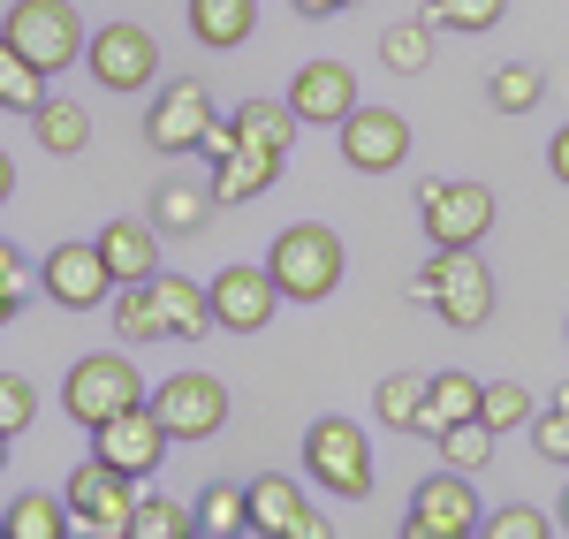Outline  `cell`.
Segmentation results:
<instances>
[{
    "instance_id": "obj_1",
    "label": "cell",
    "mask_w": 569,
    "mask_h": 539,
    "mask_svg": "<svg viewBox=\"0 0 569 539\" xmlns=\"http://www.w3.org/2000/svg\"><path fill=\"white\" fill-rule=\"evenodd\" d=\"M342 236L335 228H319V221H297V228H281L273 236V251H266V273L281 281V297L289 305H327L335 289H342Z\"/></svg>"
},
{
    "instance_id": "obj_2",
    "label": "cell",
    "mask_w": 569,
    "mask_h": 539,
    "mask_svg": "<svg viewBox=\"0 0 569 539\" xmlns=\"http://www.w3.org/2000/svg\"><path fill=\"white\" fill-rule=\"evenodd\" d=\"M410 297L418 305H433L448 327H486L493 319V273H486V259H479V243L471 251H433L426 267L410 273Z\"/></svg>"
},
{
    "instance_id": "obj_3",
    "label": "cell",
    "mask_w": 569,
    "mask_h": 539,
    "mask_svg": "<svg viewBox=\"0 0 569 539\" xmlns=\"http://www.w3.org/2000/svg\"><path fill=\"white\" fill-rule=\"evenodd\" d=\"M0 39L16 46L31 69L61 77V69H77V61H84L91 31H84V16H77L69 0H16V8L0 16Z\"/></svg>"
},
{
    "instance_id": "obj_4",
    "label": "cell",
    "mask_w": 569,
    "mask_h": 539,
    "mask_svg": "<svg viewBox=\"0 0 569 539\" xmlns=\"http://www.w3.org/2000/svg\"><path fill=\"white\" fill-rule=\"evenodd\" d=\"M305 471H311V487H319V495L365 501V495H372V441L357 433L350 418H311V433H305Z\"/></svg>"
},
{
    "instance_id": "obj_5",
    "label": "cell",
    "mask_w": 569,
    "mask_h": 539,
    "mask_svg": "<svg viewBox=\"0 0 569 539\" xmlns=\"http://www.w3.org/2000/svg\"><path fill=\"white\" fill-rule=\"evenodd\" d=\"M152 388L137 380V365L130 358H107V350H91V358H77L69 365V380H61V410L77 418V426H107L114 410H130V403H144Z\"/></svg>"
},
{
    "instance_id": "obj_6",
    "label": "cell",
    "mask_w": 569,
    "mask_h": 539,
    "mask_svg": "<svg viewBox=\"0 0 569 539\" xmlns=\"http://www.w3.org/2000/svg\"><path fill=\"white\" fill-rule=\"evenodd\" d=\"M61 501H69L77 532H91V539H130V517H137V479L91 456V463H77V471H69Z\"/></svg>"
},
{
    "instance_id": "obj_7",
    "label": "cell",
    "mask_w": 569,
    "mask_h": 539,
    "mask_svg": "<svg viewBox=\"0 0 569 539\" xmlns=\"http://www.w3.org/2000/svg\"><path fill=\"white\" fill-rule=\"evenodd\" d=\"M418 228L433 251H471L493 228V190L486 182H426L418 190Z\"/></svg>"
},
{
    "instance_id": "obj_8",
    "label": "cell",
    "mask_w": 569,
    "mask_h": 539,
    "mask_svg": "<svg viewBox=\"0 0 569 539\" xmlns=\"http://www.w3.org/2000/svg\"><path fill=\"white\" fill-rule=\"evenodd\" d=\"M144 403L160 410L168 441H213L228 426V380H213V372H168Z\"/></svg>"
},
{
    "instance_id": "obj_9",
    "label": "cell",
    "mask_w": 569,
    "mask_h": 539,
    "mask_svg": "<svg viewBox=\"0 0 569 539\" xmlns=\"http://www.w3.org/2000/svg\"><path fill=\"white\" fill-rule=\"evenodd\" d=\"M471 532H479V495H471V471H433V479L410 495L402 539H471Z\"/></svg>"
},
{
    "instance_id": "obj_10",
    "label": "cell",
    "mask_w": 569,
    "mask_h": 539,
    "mask_svg": "<svg viewBox=\"0 0 569 539\" xmlns=\"http://www.w3.org/2000/svg\"><path fill=\"white\" fill-rule=\"evenodd\" d=\"M213 130V91L198 77H168V91L144 107V144L152 152H198Z\"/></svg>"
},
{
    "instance_id": "obj_11",
    "label": "cell",
    "mask_w": 569,
    "mask_h": 539,
    "mask_svg": "<svg viewBox=\"0 0 569 539\" xmlns=\"http://www.w3.org/2000/svg\"><path fill=\"white\" fill-rule=\"evenodd\" d=\"M91 456L114 463V471H130V479H152L160 456H168V426H160V410H152V403L114 410L107 426H91Z\"/></svg>"
},
{
    "instance_id": "obj_12",
    "label": "cell",
    "mask_w": 569,
    "mask_h": 539,
    "mask_svg": "<svg viewBox=\"0 0 569 539\" xmlns=\"http://www.w3.org/2000/svg\"><path fill=\"white\" fill-rule=\"evenodd\" d=\"M84 69H91V84H107V91H144L160 77V46H152L144 23H107V31H91Z\"/></svg>"
},
{
    "instance_id": "obj_13",
    "label": "cell",
    "mask_w": 569,
    "mask_h": 539,
    "mask_svg": "<svg viewBox=\"0 0 569 539\" xmlns=\"http://www.w3.org/2000/svg\"><path fill=\"white\" fill-rule=\"evenodd\" d=\"M342 160H350L357 176H395L410 160V122L395 107H365L357 99L350 122H342Z\"/></svg>"
},
{
    "instance_id": "obj_14",
    "label": "cell",
    "mask_w": 569,
    "mask_h": 539,
    "mask_svg": "<svg viewBox=\"0 0 569 539\" xmlns=\"http://www.w3.org/2000/svg\"><path fill=\"white\" fill-rule=\"evenodd\" d=\"M39 289L61 305V312H91V305H107L114 267L99 259V243H53L46 267H39Z\"/></svg>"
},
{
    "instance_id": "obj_15",
    "label": "cell",
    "mask_w": 569,
    "mask_h": 539,
    "mask_svg": "<svg viewBox=\"0 0 569 539\" xmlns=\"http://www.w3.org/2000/svg\"><path fill=\"white\" fill-rule=\"evenodd\" d=\"M206 297H213V327L259 335L266 319H273V305H281V281L266 267H220L213 281H206Z\"/></svg>"
},
{
    "instance_id": "obj_16",
    "label": "cell",
    "mask_w": 569,
    "mask_h": 539,
    "mask_svg": "<svg viewBox=\"0 0 569 539\" xmlns=\"http://www.w3.org/2000/svg\"><path fill=\"white\" fill-rule=\"evenodd\" d=\"M251 532L266 539H327V517L305 501V487L289 471H266L251 479Z\"/></svg>"
},
{
    "instance_id": "obj_17",
    "label": "cell",
    "mask_w": 569,
    "mask_h": 539,
    "mask_svg": "<svg viewBox=\"0 0 569 539\" xmlns=\"http://www.w3.org/2000/svg\"><path fill=\"white\" fill-rule=\"evenodd\" d=\"M357 107V77L350 61H305L297 77H289V114L297 122H319V130H342Z\"/></svg>"
},
{
    "instance_id": "obj_18",
    "label": "cell",
    "mask_w": 569,
    "mask_h": 539,
    "mask_svg": "<svg viewBox=\"0 0 569 539\" xmlns=\"http://www.w3.org/2000/svg\"><path fill=\"white\" fill-rule=\"evenodd\" d=\"M281 160H289V152H266V144H251V137L236 130V152H228V160H213V198H220V206H243V198L273 190Z\"/></svg>"
},
{
    "instance_id": "obj_19",
    "label": "cell",
    "mask_w": 569,
    "mask_h": 539,
    "mask_svg": "<svg viewBox=\"0 0 569 539\" xmlns=\"http://www.w3.org/2000/svg\"><path fill=\"white\" fill-rule=\"evenodd\" d=\"M152 312H160V335H176V342L213 335V297L182 273H152Z\"/></svg>"
},
{
    "instance_id": "obj_20",
    "label": "cell",
    "mask_w": 569,
    "mask_h": 539,
    "mask_svg": "<svg viewBox=\"0 0 569 539\" xmlns=\"http://www.w3.org/2000/svg\"><path fill=\"white\" fill-rule=\"evenodd\" d=\"M479 396H486V380H471V372H426V418H418V433L440 441L448 426L479 418Z\"/></svg>"
},
{
    "instance_id": "obj_21",
    "label": "cell",
    "mask_w": 569,
    "mask_h": 539,
    "mask_svg": "<svg viewBox=\"0 0 569 539\" xmlns=\"http://www.w3.org/2000/svg\"><path fill=\"white\" fill-rule=\"evenodd\" d=\"M91 243H99V259L114 267V281H152V273H160V243H152L144 221H107Z\"/></svg>"
},
{
    "instance_id": "obj_22",
    "label": "cell",
    "mask_w": 569,
    "mask_h": 539,
    "mask_svg": "<svg viewBox=\"0 0 569 539\" xmlns=\"http://www.w3.org/2000/svg\"><path fill=\"white\" fill-rule=\"evenodd\" d=\"M190 31H198V46L228 53L259 31V0H190Z\"/></svg>"
},
{
    "instance_id": "obj_23",
    "label": "cell",
    "mask_w": 569,
    "mask_h": 539,
    "mask_svg": "<svg viewBox=\"0 0 569 539\" xmlns=\"http://www.w3.org/2000/svg\"><path fill=\"white\" fill-rule=\"evenodd\" d=\"M213 182H160L152 190V221L168 228V236H198V228L213 221Z\"/></svg>"
},
{
    "instance_id": "obj_24",
    "label": "cell",
    "mask_w": 569,
    "mask_h": 539,
    "mask_svg": "<svg viewBox=\"0 0 569 539\" xmlns=\"http://www.w3.org/2000/svg\"><path fill=\"white\" fill-rule=\"evenodd\" d=\"M31 137H39L46 152H61V160H69V152H84V144H91V114L77 107V99H53V91H46L39 114H31Z\"/></svg>"
},
{
    "instance_id": "obj_25",
    "label": "cell",
    "mask_w": 569,
    "mask_h": 539,
    "mask_svg": "<svg viewBox=\"0 0 569 539\" xmlns=\"http://www.w3.org/2000/svg\"><path fill=\"white\" fill-rule=\"evenodd\" d=\"M69 525H77V517H69L61 495H16L8 517H0V539H61Z\"/></svg>"
},
{
    "instance_id": "obj_26",
    "label": "cell",
    "mask_w": 569,
    "mask_h": 539,
    "mask_svg": "<svg viewBox=\"0 0 569 539\" xmlns=\"http://www.w3.org/2000/svg\"><path fill=\"white\" fill-rule=\"evenodd\" d=\"M380 61H388L395 77H426V69H433V16L388 23V31H380Z\"/></svg>"
},
{
    "instance_id": "obj_27",
    "label": "cell",
    "mask_w": 569,
    "mask_h": 539,
    "mask_svg": "<svg viewBox=\"0 0 569 539\" xmlns=\"http://www.w3.org/2000/svg\"><path fill=\"white\" fill-rule=\"evenodd\" d=\"M228 122H236V130L251 137V144H266V152H289V144H297V114H289V99H243V107H236V114H228Z\"/></svg>"
},
{
    "instance_id": "obj_28",
    "label": "cell",
    "mask_w": 569,
    "mask_h": 539,
    "mask_svg": "<svg viewBox=\"0 0 569 539\" xmlns=\"http://www.w3.org/2000/svg\"><path fill=\"white\" fill-rule=\"evenodd\" d=\"M198 532L206 539L251 532V487H206V495H198Z\"/></svg>"
},
{
    "instance_id": "obj_29",
    "label": "cell",
    "mask_w": 569,
    "mask_h": 539,
    "mask_svg": "<svg viewBox=\"0 0 569 539\" xmlns=\"http://www.w3.org/2000/svg\"><path fill=\"white\" fill-rule=\"evenodd\" d=\"M190 532H198V509H182L168 495H137L130 539H190Z\"/></svg>"
},
{
    "instance_id": "obj_30",
    "label": "cell",
    "mask_w": 569,
    "mask_h": 539,
    "mask_svg": "<svg viewBox=\"0 0 569 539\" xmlns=\"http://www.w3.org/2000/svg\"><path fill=\"white\" fill-rule=\"evenodd\" d=\"M46 99V69H31L16 46L0 39V107H16V114H39Z\"/></svg>"
},
{
    "instance_id": "obj_31",
    "label": "cell",
    "mask_w": 569,
    "mask_h": 539,
    "mask_svg": "<svg viewBox=\"0 0 569 539\" xmlns=\"http://www.w3.org/2000/svg\"><path fill=\"white\" fill-rule=\"evenodd\" d=\"M114 327H122V342H160L152 281H114Z\"/></svg>"
},
{
    "instance_id": "obj_32",
    "label": "cell",
    "mask_w": 569,
    "mask_h": 539,
    "mask_svg": "<svg viewBox=\"0 0 569 539\" xmlns=\"http://www.w3.org/2000/svg\"><path fill=\"white\" fill-rule=\"evenodd\" d=\"M486 91H493V107H501V114H531V107L547 99V77H539L531 61H501Z\"/></svg>"
},
{
    "instance_id": "obj_33",
    "label": "cell",
    "mask_w": 569,
    "mask_h": 539,
    "mask_svg": "<svg viewBox=\"0 0 569 539\" xmlns=\"http://www.w3.org/2000/svg\"><path fill=\"white\" fill-rule=\"evenodd\" d=\"M418 418H426V380H418V372H395V380H380V426H395V433H418Z\"/></svg>"
},
{
    "instance_id": "obj_34",
    "label": "cell",
    "mask_w": 569,
    "mask_h": 539,
    "mask_svg": "<svg viewBox=\"0 0 569 539\" xmlns=\"http://www.w3.org/2000/svg\"><path fill=\"white\" fill-rule=\"evenodd\" d=\"M493 441H501L493 426H479V418H463V426H448V433H440V463H448V471H486V456H493Z\"/></svg>"
},
{
    "instance_id": "obj_35",
    "label": "cell",
    "mask_w": 569,
    "mask_h": 539,
    "mask_svg": "<svg viewBox=\"0 0 569 539\" xmlns=\"http://www.w3.org/2000/svg\"><path fill=\"white\" fill-rule=\"evenodd\" d=\"M531 418V396L517 388V380H486V396H479V426H493V433H517Z\"/></svg>"
},
{
    "instance_id": "obj_36",
    "label": "cell",
    "mask_w": 569,
    "mask_h": 539,
    "mask_svg": "<svg viewBox=\"0 0 569 539\" xmlns=\"http://www.w3.org/2000/svg\"><path fill=\"white\" fill-rule=\"evenodd\" d=\"M501 8H509V0H433L426 16H433V31H471V39H479V31L501 23Z\"/></svg>"
},
{
    "instance_id": "obj_37",
    "label": "cell",
    "mask_w": 569,
    "mask_h": 539,
    "mask_svg": "<svg viewBox=\"0 0 569 539\" xmlns=\"http://www.w3.org/2000/svg\"><path fill=\"white\" fill-rule=\"evenodd\" d=\"M531 449L547 463H569V388H555V403L531 418Z\"/></svg>"
},
{
    "instance_id": "obj_38",
    "label": "cell",
    "mask_w": 569,
    "mask_h": 539,
    "mask_svg": "<svg viewBox=\"0 0 569 539\" xmlns=\"http://www.w3.org/2000/svg\"><path fill=\"white\" fill-rule=\"evenodd\" d=\"M31 289H39V273L23 267V251H16V243H0V327L31 305Z\"/></svg>"
},
{
    "instance_id": "obj_39",
    "label": "cell",
    "mask_w": 569,
    "mask_h": 539,
    "mask_svg": "<svg viewBox=\"0 0 569 539\" xmlns=\"http://www.w3.org/2000/svg\"><path fill=\"white\" fill-rule=\"evenodd\" d=\"M39 418V388L23 372H0V433H23Z\"/></svg>"
},
{
    "instance_id": "obj_40",
    "label": "cell",
    "mask_w": 569,
    "mask_h": 539,
    "mask_svg": "<svg viewBox=\"0 0 569 539\" xmlns=\"http://www.w3.org/2000/svg\"><path fill=\"white\" fill-rule=\"evenodd\" d=\"M486 539H547L555 525H547V509H493V517H479Z\"/></svg>"
},
{
    "instance_id": "obj_41",
    "label": "cell",
    "mask_w": 569,
    "mask_h": 539,
    "mask_svg": "<svg viewBox=\"0 0 569 539\" xmlns=\"http://www.w3.org/2000/svg\"><path fill=\"white\" fill-rule=\"evenodd\" d=\"M547 168H555V182H569V122L555 130V144H547Z\"/></svg>"
},
{
    "instance_id": "obj_42",
    "label": "cell",
    "mask_w": 569,
    "mask_h": 539,
    "mask_svg": "<svg viewBox=\"0 0 569 539\" xmlns=\"http://www.w3.org/2000/svg\"><path fill=\"white\" fill-rule=\"evenodd\" d=\"M342 8H357V0H297V16H311V23H327V16H342Z\"/></svg>"
},
{
    "instance_id": "obj_43",
    "label": "cell",
    "mask_w": 569,
    "mask_h": 539,
    "mask_svg": "<svg viewBox=\"0 0 569 539\" xmlns=\"http://www.w3.org/2000/svg\"><path fill=\"white\" fill-rule=\"evenodd\" d=\"M8 198H16V160L0 152V206H8Z\"/></svg>"
},
{
    "instance_id": "obj_44",
    "label": "cell",
    "mask_w": 569,
    "mask_h": 539,
    "mask_svg": "<svg viewBox=\"0 0 569 539\" xmlns=\"http://www.w3.org/2000/svg\"><path fill=\"white\" fill-rule=\"evenodd\" d=\"M8 441H16V433H0V471H8Z\"/></svg>"
},
{
    "instance_id": "obj_45",
    "label": "cell",
    "mask_w": 569,
    "mask_h": 539,
    "mask_svg": "<svg viewBox=\"0 0 569 539\" xmlns=\"http://www.w3.org/2000/svg\"><path fill=\"white\" fill-rule=\"evenodd\" d=\"M562 525H569V495H562Z\"/></svg>"
}]
</instances>
